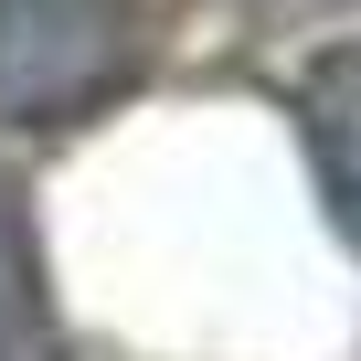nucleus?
I'll list each match as a JSON object with an SVG mask.
<instances>
[{"label": "nucleus", "mask_w": 361, "mask_h": 361, "mask_svg": "<svg viewBox=\"0 0 361 361\" xmlns=\"http://www.w3.org/2000/svg\"><path fill=\"white\" fill-rule=\"evenodd\" d=\"M138 75V0H0V128H75Z\"/></svg>", "instance_id": "1"}, {"label": "nucleus", "mask_w": 361, "mask_h": 361, "mask_svg": "<svg viewBox=\"0 0 361 361\" xmlns=\"http://www.w3.org/2000/svg\"><path fill=\"white\" fill-rule=\"evenodd\" d=\"M298 138H308V170H319L340 234L361 245V32H340L298 64Z\"/></svg>", "instance_id": "2"}, {"label": "nucleus", "mask_w": 361, "mask_h": 361, "mask_svg": "<svg viewBox=\"0 0 361 361\" xmlns=\"http://www.w3.org/2000/svg\"><path fill=\"white\" fill-rule=\"evenodd\" d=\"M0 361H54V319H43V266L22 234V202L0 192Z\"/></svg>", "instance_id": "3"}]
</instances>
